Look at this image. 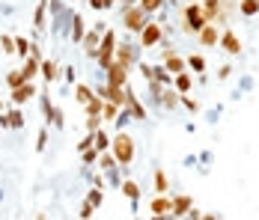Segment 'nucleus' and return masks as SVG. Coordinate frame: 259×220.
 <instances>
[{
    "label": "nucleus",
    "instance_id": "9b49d317",
    "mask_svg": "<svg viewBox=\"0 0 259 220\" xmlns=\"http://www.w3.org/2000/svg\"><path fill=\"white\" fill-rule=\"evenodd\" d=\"M164 69H167L170 74H179V72H185V69H188V63H185V60H182L173 48H164Z\"/></svg>",
    "mask_w": 259,
    "mask_h": 220
},
{
    "label": "nucleus",
    "instance_id": "58836bf2",
    "mask_svg": "<svg viewBox=\"0 0 259 220\" xmlns=\"http://www.w3.org/2000/svg\"><path fill=\"white\" fill-rule=\"evenodd\" d=\"M113 164H116V158H113L110 152H102V155H99V167H102V170H113Z\"/></svg>",
    "mask_w": 259,
    "mask_h": 220
},
{
    "label": "nucleus",
    "instance_id": "7ed1b4c3",
    "mask_svg": "<svg viewBox=\"0 0 259 220\" xmlns=\"http://www.w3.org/2000/svg\"><path fill=\"white\" fill-rule=\"evenodd\" d=\"M116 33L113 30H104L102 33V42H99V54H96V63L102 66V69H107L110 63H113V54H116Z\"/></svg>",
    "mask_w": 259,
    "mask_h": 220
},
{
    "label": "nucleus",
    "instance_id": "bb28decb",
    "mask_svg": "<svg viewBox=\"0 0 259 220\" xmlns=\"http://www.w3.org/2000/svg\"><path fill=\"white\" fill-rule=\"evenodd\" d=\"M99 155H102V152H99V149H96V146L83 149V152H80V164H83V167H93V164L99 161Z\"/></svg>",
    "mask_w": 259,
    "mask_h": 220
},
{
    "label": "nucleus",
    "instance_id": "9d476101",
    "mask_svg": "<svg viewBox=\"0 0 259 220\" xmlns=\"http://www.w3.org/2000/svg\"><path fill=\"white\" fill-rule=\"evenodd\" d=\"M113 60H116L119 66L131 69V66L137 63V45H116V54H113Z\"/></svg>",
    "mask_w": 259,
    "mask_h": 220
},
{
    "label": "nucleus",
    "instance_id": "6ab92c4d",
    "mask_svg": "<svg viewBox=\"0 0 259 220\" xmlns=\"http://www.w3.org/2000/svg\"><path fill=\"white\" fill-rule=\"evenodd\" d=\"M39 74L45 77V83H54V80L60 77V66H57L54 60H42V63H39Z\"/></svg>",
    "mask_w": 259,
    "mask_h": 220
},
{
    "label": "nucleus",
    "instance_id": "a878e982",
    "mask_svg": "<svg viewBox=\"0 0 259 220\" xmlns=\"http://www.w3.org/2000/svg\"><path fill=\"white\" fill-rule=\"evenodd\" d=\"M45 12H48V0H39L36 18H33V27H36V30H45Z\"/></svg>",
    "mask_w": 259,
    "mask_h": 220
},
{
    "label": "nucleus",
    "instance_id": "dca6fc26",
    "mask_svg": "<svg viewBox=\"0 0 259 220\" xmlns=\"http://www.w3.org/2000/svg\"><path fill=\"white\" fill-rule=\"evenodd\" d=\"M194 208V202H191V196L188 194H179V196H173V217H188V211Z\"/></svg>",
    "mask_w": 259,
    "mask_h": 220
},
{
    "label": "nucleus",
    "instance_id": "393cba45",
    "mask_svg": "<svg viewBox=\"0 0 259 220\" xmlns=\"http://www.w3.org/2000/svg\"><path fill=\"white\" fill-rule=\"evenodd\" d=\"M83 107H87V116H102L104 98H102V96H93L90 101H87V104H83Z\"/></svg>",
    "mask_w": 259,
    "mask_h": 220
},
{
    "label": "nucleus",
    "instance_id": "8fccbe9b",
    "mask_svg": "<svg viewBox=\"0 0 259 220\" xmlns=\"http://www.w3.org/2000/svg\"><path fill=\"white\" fill-rule=\"evenodd\" d=\"M188 3H200V0H188Z\"/></svg>",
    "mask_w": 259,
    "mask_h": 220
},
{
    "label": "nucleus",
    "instance_id": "1a4fd4ad",
    "mask_svg": "<svg viewBox=\"0 0 259 220\" xmlns=\"http://www.w3.org/2000/svg\"><path fill=\"white\" fill-rule=\"evenodd\" d=\"M149 211H152L155 217H167V214L173 211V196L170 194H155L152 205H149Z\"/></svg>",
    "mask_w": 259,
    "mask_h": 220
},
{
    "label": "nucleus",
    "instance_id": "de8ad7c7",
    "mask_svg": "<svg viewBox=\"0 0 259 220\" xmlns=\"http://www.w3.org/2000/svg\"><path fill=\"white\" fill-rule=\"evenodd\" d=\"M119 6H122V9H128V6H137V0H119Z\"/></svg>",
    "mask_w": 259,
    "mask_h": 220
},
{
    "label": "nucleus",
    "instance_id": "c03bdc74",
    "mask_svg": "<svg viewBox=\"0 0 259 220\" xmlns=\"http://www.w3.org/2000/svg\"><path fill=\"white\" fill-rule=\"evenodd\" d=\"M93 143H96V134H90V131H87V137H83V140L78 143V152H83V149H90Z\"/></svg>",
    "mask_w": 259,
    "mask_h": 220
},
{
    "label": "nucleus",
    "instance_id": "e433bc0d",
    "mask_svg": "<svg viewBox=\"0 0 259 220\" xmlns=\"http://www.w3.org/2000/svg\"><path fill=\"white\" fill-rule=\"evenodd\" d=\"M185 63H188V66H191V69H194V72H206V60H203V57H200V54H194V57H188V60H185Z\"/></svg>",
    "mask_w": 259,
    "mask_h": 220
},
{
    "label": "nucleus",
    "instance_id": "09e8293b",
    "mask_svg": "<svg viewBox=\"0 0 259 220\" xmlns=\"http://www.w3.org/2000/svg\"><path fill=\"white\" fill-rule=\"evenodd\" d=\"M152 220H167V217H155V214H152Z\"/></svg>",
    "mask_w": 259,
    "mask_h": 220
},
{
    "label": "nucleus",
    "instance_id": "5701e85b",
    "mask_svg": "<svg viewBox=\"0 0 259 220\" xmlns=\"http://www.w3.org/2000/svg\"><path fill=\"white\" fill-rule=\"evenodd\" d=\"M238 12H241L244 18L259 15V0H238Z\"/></svg>",
    "mask_w": 259,
    "mask_h": 220
},
{
    "label": "nucleus",
    "instance_id": "f03ea898",
    "mask_svg": "<svg viewBox=\"0 0 259 220\" xmlns=\"http://www.w3.org/2000/svg\"><path fill=\"white\" fill-rule=\"evenodd\" d=\"M206 24L208 21H206V15H203V9H200V3H185V9H182V30L197 36Z\"/></svg>",
    "mask_w": 259,
    "mask_h": 220
},
{
    "label": "nucleus",
    "instance_id": "7c9ffc66",
    "mask_svg": "<svg viewBox=\"0 0 259 220\" xmlns=\"http://www.w3.org/2000/svg\"><path fill=\"white\" fill-rule=\"evenodd\" d=\"M93 96H96V93H93V86H87V83H78V86H75V98H78L80 104H87Z\"/></svg>",
    "mask_w": 259,
    "mask_h": 220
},
{
    "label": "nucleus",
    "instance_id": "2f4dec72",
    "mask_svg": "<svg viewBox=\"0 0 259 220\" xmlns=\"http://www.w3.org/2000/svg\"><path fill=\"white\" fill-rule=\"evenodd\" d=\"M137 6H140L146 15H152V12H158V9L164 6V0H137Z\"/></svg>",
    "mask_w": 259,
    "mask_h": 220
},
{
    "label": "nucleus",
    "instance_id": "f704fd0d",
    "mask_svg": "<svg viewBox=\"0 0 259 220\" xmlns=\"http://www.w3.org/2000/svg\"><path fill=\"white\" fill-rule=\"evenodd\" d=\"M93 146L99 149V152H107V149H110V137H107V134H104L102 128H99V131H96V143H93Z\"/></svg>",
    "mask_w": 259,
    "mask_h": 220
},
{
    "label": "nucleus",
    "instance_id": "c9c22d12",
    "mask_svg": "<svg viewBox=\"0 0 259 220\" xmlns=\"http://www.w3.org/2000/svg\"><path fill=\"white\" fill-rule=\"evenodd\" d=\"M102 199H104V194H102V188H99V185H96V188L87 194V202H90L93 208H99V205H102Z\"/></svg>",
    "mask_w": 259,
    "mask_h": 220
},
{
    "label": "nucleus",
    "instance_id": "f3484780",
    "mask_svg": "<svg viewBox=\"0 0 259 220\" xmlns=\"http://www.w3.org/2000/svg\"><path fill=\"white\" fill-rule=\"evenodd\" d=\"M197 39H200V45L211 48V45H218V39H221V30H218V24H206L200 33H197Z\"/></svg>",
    "mask_w": 259,
    "mask_h": 220
},
{
    "label": "nucleus",
    "instance_id": "f8f14e48",
    "mask_svg": "<svg viewBox=\"0 0 259 220\" xmlns=\"http://www.w3.org/2000/svg\"><path fill=\"white\" fill-rule=\"evenodd\" d=\"M218 45H221V48L227 51L230 57H235V54H241V39L235 36L233 30H224V33H221V39H218Z\"/></svg>",
    "mask_w": 259,
    "mask_h": 220
},
{
    "label": "nucleus",
    "instance_id": "412c9836",
    "mask_svg": "<svg viewBox=\"0 0 259 220\" xmlns=\"http://www.w3.org/2000/svg\"><path fill=\"white\" fill-rule=\"evenodd\" d=\"M173 90L182 93V96H188V93H191V74H188V72L173 74Z\"/></svg>",
    "mask_w": 259,
    "mask_h": 220
},
{
    "label": "nucleus",
    "instance_id": "4468645a",
    "mask_svg": "<svg viewBox=\"0 0 259 220\" xmlns=\"http://www.w3.org/2000/svg\"><path fill=\"white\" fill-rule=\"evenodd\" d=\"M221 3L224 0H200V9H203L208 24H218L221 21Z\"/></svg>",
    "mask_w": 259,
    "mask_h": 220
},
{
    "label": "nucleus",
    "instance_id": "ddd939ff",
    "mask_svg": "<svg viewBox=\"0 0 259 220\" xmlns=\"http://www.w3.org/2000/svg\"><path fill=\"white\" fill-rule=\"evenodd\" d=\"M36 96V86H33V80L30 83H21V86H15V90H9V101L15 104V107H21L27 98Z\"/></svg>",
    "mask_w": 259,
    "mask_h": 220
},
{
    "label": "nucleus",
    "instance_id": "a19ab883",
    "mask_svg": "<svg viewBox=\"0 0 259 220\" xmlns=\"http://www.w3.org/2000/svg\"><path fill=\"white\" fill-rule=\"evenodd\" d=\"M45 140H48V128H39V137H36V152L45 149Z\"/></svg>",
    "mask_w": 259,
    "mask_h": 220
},
{
    "label": "nucleus",
    "instance_id": "6e6552de",
    "mask_svg": "<svg viewBox=\"0 0 259 220\" xmlns=\"http://www.w3.org/2000/svg\"><path fill=\"white\" fill-rule=\"evenodd\" d=\"M104 72H107V80H104L107 86H125V83H128V72H131V69L119 66V63L113 60V63H110V66H107Z\"/></svg>",
    "mask_w": 259,
    "mask_h": 220
},
{
    "label": "nucleus",
    "instance_id": "423d86ee",
    "mask_svg": "<svg viewBox=\"0 0 259 220\" xmlns=\"http://www.w3.org/2000/svg\"><path fill=\"white\" fill-rule=\"evenodd\" d=\"M102 33H104V27H102V24H96V30H87V33H83V39H80V45H83V54H87L90 60H96V54H99Z\"/></svg>",
    "mask_w": 259,
    "mask_h": 220
},
{
    "label": "nucleus",
    "instance_id": "72a5a7b5",
    "mask_svg": "<svg viewBox=\"0 0 259 220\" xmlns=\"http://www.w3.org/2000/svg\"><path fill=\"white\" fill-rule=\"evenodd\" d=\"M6 116V122H9V128H21L24 125V116H21V110L15 107V110H9V113H3Z\"/></svg>",
    "mask_w": 259,
    "mask_h": 220
},
{
    "label": "nucleus",
    "instance_id": "c756f323",
    "mask_svg": "<svg viewBox=\"0 0 259 220\" xmlns=\"http://www.w3.org/2000/svg\"><path fill=\"white\" fill-rule=\"evenodd\" d=\"M170 191V182H167V172L155 170V194H167Z\"/></svg>",
    "mask_w": 259,
    "mask_h": 220
},
{
    "label": "nucleus",
    "instance_id": "f257e3e1",
    "mask_svg": "<svg viewBox=\"0 0 259 220\" xmlns=\"http://www.w3.org/2000/svg\"><path fill=\"white\" fill-rule=\"evenodd\" d=\"M110 155L116 158L119 167H128L131 161H134V137L125 134V131H119V134L110 140Z\"/></svg>",
    "mask_w": 259,
    "mask_h": 220
},
{
    "label": "nucleus",
    "instance_id": "20e7f679",
    "mask_svg": "<svg viewBox=\"0 0 259 220\" xmlns=\"http://www.w3.org/2000/svg\"><path fill=\"white\" fill-rule=\"evenodd\" d=\"M137 36H140V45L137 48H155V45L164 42V27L158 24V21H146V27Z\"/></svg>",
    "mask_w": 259,
    "mask_h": 220
},
{
    "label": "nucleus",
    "instance_id": "473e14b6",
    "mask_svg": "<svg viewBox=\"0 0 259 220\" xmlns=\"http://www.w3.org/2000/svg\"><path fill=\"white\" fill-rule=\"evenodd\" d=\"M21 83H27L24 74H21V69H15V72L6 74V86H9V90H15V86H21Z\"/></svg>",
    "mask_w": 259,
    "mask_h": 220
},
{
    "label": "nucleus",
    "instance_id": "c85d7f7f",
    "mask_svg": "<svg viewBox=\"0 0 259 220\" xmlns=\"http://www.w3.org/2000/svg\"><path fill=\"white\" fill-rule=\"evenodd\" d=\"M30 51H33V45L27 42L24 36H15V54H18L21 60H27V57H30Z\"/></svg>",
    "mask_w": 259,
    "mask_h": 220
},
{
    "label": "nucleus",
    "instance_id": "2eb2a0df",
    "mask_svg": "<svg viewBox=\"0 0 259 220\" xmlns=\"http://www.w3.org/2000/svg\"><path fill=\"white\" fill-rule=\"evenodd\" d=\"M158 101H161V107L176 110V107L182 104V93H176L173 86H164V90H161V96H158Z\"/></svg>",
    "mask_w": 259,
    "mask_h": 220
},
{
    "label": "nucleus",
    "instance_id": "aec40b11",
    "mask_svg": "<svg viewBox=\"0 0 259 220\" xmlns=\"http://www.w3.org/2000/svg\"><path fill=\"white\" fill-rule=\"evenodd\" d=\"M128 90V86H125ZM125 107H128V113H131V119H146V110H143V104L137 101V96L128 90V98H125Z\"/></svg>",
    "mask_w": 259,
    "mask_h": 220
},
{
    "label": "nucleus",
    "instance_id": "0eeeda50",
    "mask_svg": "<svg viewBox=\"0 0 259 220\" xmlns=\"http://www.w3.org/2000/svg\"><path fill=\"white\" fill-rule=\"evenodd\" d=\"M96 96H102L104 101H110V104H116L119 110H125V98H128V90H125V86H107V83H104V86L99 90V93H96Z\"/></svg>",
    "mask_w": 259,
    "mask_h": 220
},
{
    "label": "nucleus",
    "instance_id": "ea45409f",
    "mask_svg": "<svg viewBox=\"0 0 259 220\" xmlns=\"http://www.w3.org/2000/svg\"><path fill=\"white\" fill-rule=\"evenodd\" d=\"M99 128H102V116H87V131L90 134H96Z\"/></svg>",
    "mask_w": 259,
    "mask_h": 220
},
{
    "label": "nucleus",
    "instance_id": "4be33fe9",
    "mask_svg": "<svg viewBox=\"0 0 259 220\" xmlns=\"http://www.w3.org/2000/svg\"><path fill=\"white\" fill-rule=\"evenodd\" d=\"M122 196H128L131 205H137V199H140V185H137L134 179H125V182H122Z\"/></svg>",
    "mask_w": 259,
    "mask_h": 220
},
{
    "label": "nucleus",
    "instance_id": "39448f33",
    "mask_svg": "<svg viewBox=\"0 0 259 220\" xmlns=\"http://www.w3.org/2000/svg\"><path fill=\"white\" fill-rule=\"evenodd\" d=\"M146 21H149V15H146L140 6H128V9H122V24H125L128 33H140V30L146 27Z\"/></svg>",
    "mask_w": 259,
    "mask_h": 220
},
{
    "label": "nucleus",
    "instance_id": "a211bd4d",
    "mask_svg": "<svg viewBox=\"0 0 259 220\" xmlns=\"http://www.w3.org/2000/svg\"><path fill=\"white\" fill-rule=\"evenodd\" d=\"M39 63H42V57H36V54H30L24 60V66H21V74H24V80L30 83L36 74H39Z\"/></svg>",
    "mask_w": 259,
    "mask_h": 220
},
{
    "label": "nucleus",
    "instance_id": "37998d69",
    "mask_svg": "<svg viewBox=\"0 0 259 220\" xmlns=\"http://www.w3.org/2000/svg\"><path fill=\"white\" fill-rule=\"evenodd\" d=\"M93 211H96V208H93V205L83 199V205H80V214H78V217H80V220H90V217H93Z\"/></svg>",
    "mask_w": 259,
    "mask_h": 220
},
{
    "label": "nucleus",
    "instance_id": "4c0bfd02",
    "mask_svg": "<svg viewBox=\"0 0 259 220\" xmlns=\"http://www.w3.org/2000/svg\"><path fill=\"white\" fill-rule=\"evenodd\" d=\"M0 51L3 54H15V36H0Z\"/></svg>",
    "mask_w": 259,
    "mask_h": 220
},
{
    "label": "nucleus",
    "instance_id": "a18cd8bd",
    "mask_svg": "<svg viewBox=\"0 0 259 220\" xmlns=\"http://www.w3.org/2000/svg\"><path fill=\"white\" fill-rule=\"evenodd\" d=\"M182 104H185V107H188L191 113H194V110H200V104H197V101H194L191 96H182Z\"/></svg>",
    "mask_w": 259,
    "mask_h": 220
},
{
    "label": "nucleus",
    "instance_id": "79ce46f5",
    "mask_svg": "<svg viewBox=\"0 0 259 220\" xmlns=\"http://www.w3.org/2000/svg\"><path fill=\"white\" fill-rule=\"evenodd\" d=\"M87 3H90L93 9H110V6H113L116 0H87Z\"/></svg>",
    "mask_w": 259,
    "mask_h": 220
},
{
    "label": "nucleus",
    "instance_id": "b1692460",
    "mask_svg": "<svg viewBox=\"0 0 259 220\" xmlns=\"http://www.w3.org/2000/svg\"><path fill=\"white\" fill-rule=\"evenodd\" d=\"M83 33H87V27H83V18H80V15H72V42H75V45H80Z\"/></svg>",
    "mask_w": 259,
    "mask_h": 220
},
{
    "label": "nucleus",
    "instance_id": "cd10ccee",
    "mask_svg": "<svg viewBox=\"0 0 259 220\" xmlns=\"http://www.w3.org/2000/svg\"><path fill=\"white\" fill-rule=\"evenodd\" d=\"M116 116H119V107H116V104H110V101H104V107H102V122H116Z\"/></svg>",
    "mask_w": 259,
    "mask_h": 220
},
{
    "label": "nucleus",
    "instance_id": "49530a36",
    "mask_svg": "<svg viewBox=\"0 0 259 220\" xmlns=\"http://www.w3.org/2000/svg\"><path fill=\"white\" fill-rule=\"evenodd\" d=\"M63 77H66V80L72 83V80H75V69H63Z\"/></svg>",
    "mask_w": 259,
    "mask_h": 220
}]
</instances>
